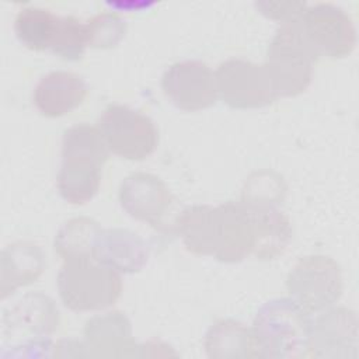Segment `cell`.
<instances>
[{
  "label": "cell",
  "mask_w": 359,
  "mask_h": 359,
  "mask_svg": "<svg viewBox=\"0 0 359 359\" xmlns=\"http://www.w3.org/2000/svg\"><path fill=\"white\" fill-rule=\"evenodd\" d=\"M175 233L189 252L220 262H240L252 252V227L241 201L188 206L177 216Z\"/></svg>",
  "instance_id": "cell-1"
},
{
  "label": "cell",
  "mask_w": 359,
  "mask_h": 359,
  "mask_svg": "<svg viewBox=\"0 0 359 359\" xmlns=\"http://www.w3.org/2000/svg\"><path fill=\"white\" fill-rule=\"evenodd\" d=\"M109 150L97 126L79 123L62 136V163L56 177L60 196L72 205L90 202L98 192Z\"/></svg>",
  "instance_id": "cell-2"
},
{
  "label": "cell",
  "mask_w": 359,
  "mask_h": 359,
  "mask_svg": "<svg viewBox=\"0 0 359 359\" xmlns=\"http://www.w3.org/2000/svg\"><path fill=\"white\" fill-rule=\"evenodd\" d=\"M251 330L259 358L310 356L311 320L292 299H273L261 306Z\"/></svg>",
  "instance_id": "cell-3"
},
{
  "label": "cell",
  "mask_w": 359,
  "mask_h": 359,
  "mask_svg": "<svg viewBox=\"0 0 359 359\" xmlns=\"http://www.w3.org/2000/svg\"><path fill=\"white\" fill-rule=\"evenodd\" d=\"M62 303L72 311H97L115 304L122 292L116 271L93 258L65 259L57 273Z\"/></svg>",
  "instance_id": "cell-4"
},
{
  "label": "cell",
  "mask_w": 359,
  "mask_h": 359,
  "mask_svg": "<svg viewBox=\"0 0 359 359\" xmlns=\"http://www.w3.org/2000/svg\"><path fill=\"white\" fill-rule=\"evenodd\" d=\"M317 60L300 31L297 18L282 22L269 42L264 62L278 98L296 97L306 91Z\"/></svg>",
  "instance_id": "cell-5"
},
{
  "label": "cell",
  "mask_w": 359,
  "mask_h": 359,
  "mask_svg": "<svg viewBox=\"0 0 359 359\" xmlns=\"http://www.w3.org/2000/svg\"><path fill=\"white\" fill-rule=\"evenodd\" d=\"M1 325L4 344L31 349L29 356H38L35 349L45 352L50 346L49 337L59 325V311L49 296L28 293L4 311Z\"/></svg>",
  "instance_id": "cell-6"
},
{
  "label": "cell",
  "mask_w": 359,
  "mask_h": 359,
  "mask_svg": "<svg viewBox=\"0 0 359 359\" xmlns=\"http://www.w3.org/2000/svg\"><path fill=\"white\" fill-rule=\"evenodd\" d=\"M97 128L109 153L125 160H144L158 144L154 122L128 105H108L100 115Z\"/></svg>",
  "instance_id": "cell-7"
},
{
  "label": "cell",
  "mask_w": 359,
  "mask_h": 359,
  "mask_svg": "<svg viewBox=\"0 0 359 359\" xmlns=\"http://www.w3.org/2000/svg\"><path fill=\"white\" fill-rule=\"evenodd\" d=\"M290 299L304 311L318 313L335 304L344 290L339 265L325 255L302 258L286 279Z\"/></svg>",
  "instance_id": "cell-8"
},
{
  "label": "cell",
  "mask_w": 359,
  "mask_h": 359,
  "mask_svg": "<svg viewBox=\"0 0 359 359\" xmlns=\"http://www.w3.org/2000/svg\"><path fill=\"white\" fill-rule=\"evenodd\" d=\"M300 31L320 59L345 57L356 46V28L351 17L338 6L318 3L307 6L297 18Z\"/></svg>",
  "instance_id": "cell-9"
},
{
  "label": "cell",
  "mask_w": 359,
  "mask_h": 359,
  "mask_svg": "<svg viewBox=\"0 0 359 359\" xmlns=\"http://www.w3.org/2000/svg\"><path fill=\"white\" fill-rule=\"evenodd\" d=\"M119 203L126 215L144 222L161 233L175 231L174 196L161 178L149 172H133L119 187Z\"/></svg>",
  "instance_id": "cell-10"
},
{
  "label": "cell",
  "mask_w": 359,
  "mask_h": 359,
  "mask_svg": "<svg viewBox=\"0 0 359 359\" xmlns=\"http://www.w3.org/2000/svg\"><path fill=\"white\" fill-rule=\"evenodd\" d=\"M219 98L236 109L262 108L278 100L271 76L264 63L245 59H227L216 72Z\"/></svg>",
  "instance_id": "cell-11"
},
{
  "label": "cell",
  "mask_w": 359,
  "mask_h": 359,
  "mask_svg": "<svg viewBox=\"0 0 359 359\" xmlns=\"http://www.w3.org/2000/svg\"><path fill=\"white\" fill-rule=\"evenodd\" d=\"M161 90L181 111L196 112L212 107L217 98L216 76L202 60H181L165 69Z\"/></svg>",
  "instance_id": "cell-12"
},
{
  "label": "cell",
  "mask_w": 359,
  "mask_h": 359,
  "mask_svg": "<svg viewBox=\"0 0 359 359\" xmlns=\"http://www.w3.org/2000/svg\"><path fill=\"white\" fill-rule=\"evenodd\" d=\"M358 317L346 307H335L311 321L310 356L358 358Z\"/></svg>",
  "instance_id": "cell-13"
},
{
  "label": "cell",
  "mask_w": 359,
  "mask_h": 359,
  "mask_svg": "<svg viewBox=\"0 0 359 359\" xmlns=\"http://www.w3.org/2000/svg\"><path fill=\"white\" fill-rule=\"evenodd\" d=\"M87 91V84L81 76L56 70L39 79L34 88L32 101L43 116L59 118L81 105Z\"/></svg>",
  "instance_id": "cell-14"
},
{
  "label": "cell",
  "mask_w": 359,
  "mask_h": 359,
  "mask_svg": "<svg viewBox=\"0 0 359 359\" xmlns=\"http://www.w3.org/2000/svg\"><path fill=\"white\" fill-rule=\"evenodd\" d=\"M149 255V245L139 234L128 229H102L93 258L118 273H135L144 268Z\"/></svg>",
  "instance_id": "cell-15"
},
{
  "label": "cell",
  "mask_w": 359,
  "mask_h": 359,
  "mask_svg": "<svg viewBox=\"0 0 359 359\" xmlns=\"http://www.w3.org/2000/svg\"><path fill=\"white\" fill-rule=\"evenodd\" d=\"M244 206L252 227L254 244L251 255L261 261L276 259L286 251L292 240L289 217L276 205L244 203Z\"/></svg>",
  "instance_id": "cell-16"
},
{
  "label": "cell",
  "mask_w": 359,
  "mask_h": 359,
  "mask_svg": "<svg viewBox=\"0 0 359 359\" xmlns=\"http://www.w3.org/2000/svg\"><path fill=\"white\" fill-rule=\"evenodd\" d=\"M84 348L94 356L135 355L136 344L132 338V325L121 311L95 316L86 323Z\"/></svg>",
  "instance_id": "cell-17"
},
{
  "label": "cell",
  "mask_w": 359,
  "mask_h": 359,
  "mask_svg": "<svg viewBox=\"0 0 359 359\" xmlns=\"http://www.w3.org/2000/svg\"><path fill=\"white\" fill-rule=\"evenodd\" d=\"M45 254L32 241H15L1 252L0 294L6 299L18 287L35 282L45 269Z\"/></svg>",
  "instance_id": "cell-18"
},
{
  "label": "cell",
  "mask_w": 359,
  "mask_h": 359,
  "mask_svg": "<svg viewBox=\"0 0 359 359\" xmlns=\"http://www.w3.org/2000/svg\"><path fill=\"white\" fill-rule=\"evenodd\" d=\"M205 351L209 358L236 359L259 358L251 328L236 320H219L205 335Z\"/></svg>",
  "instance_id": "cell-19"
},
{
  "label": "cell",
  "mask_w": 359,
  "mask_h": 359,
  "mask_svg": "<svg viewBox=\"0 0 359 359\" xmlns=\"http://www.w3.org/2000/svg\"><path fill=\"white\" fill-rule=\"evenodd\" d=\"M102 227L94 219L80 216L62 224L55 237V251L65 259L93 258L97 238ZM94 259V258H93Z\"/></svg>",
  "instance_id": "cell-20"
},
{
  "label": "cell",
  "mask_w": 359,
  "mask_h": 359,
  "mask_svg": "<svg viewBox=\"0 0 359 359\" xmlns=\"http://www.w3.org/2000/svg\"><path fill=\"white\" fill-rule=\"evenodd\" d=\"M59 24V15L41 7H22L14 20L17 39L31 50H49Z\"/></svg>",
  "instance_id": "cell-21"
},
{
  "label": "cell",
  "mask_w": 359,
  "mask_h": 359,
  "mask_svg": "<svg viewBox=\"0 0 359 359\" xmlns=\"http://www.w3.org/2000/svg\"><path fill=\"white\" fill-rule=\"evenodd\" d=\"M87 46L86 22L72 15L59 17L56 35L49 50L63 60L77 62L83 59Z\"/></svg>",
  "instance_id": "cell-22"
},
{
  "label": "cell",
  "mask_w": 359,
  "mask_h": 359,
  "mask_svg": "<svg viewBox=\"0 0 359 359\" xmlns=\"http://www.w3.org/2000/svg\"><path fill=\"white\" fill-rule=\"evenodd\" d=\"M283 178L272 171H259L248 177L244 184L241 202L251 205H276L285 199Z\"/></svg>",
  "instance_id": "cell-23"
},
{
  "label": "cell",
  "mask_w": 359,
  "mask_h": 359,
  "mask_svg": "<svg viewBox=\"0 0 359 359\" xmlns=\"http://www.w3.org/2000/svg\"><path fill=\"white\" fill-rule=\"evenodd\" d=\"M128 25L125 20L114 13L105 11L86 21L87 43L97 49H109L116 46L125 36Z\"/></svg>",
  "instance_id": "cell-24"
},
{
  "label": "cell",
  "mask_w": 359,
  "mask_h": 359,
  "mask_svg": "<svg viewBox=\"0 0 359 359\" xmlns=\"http://www.w3.org/2000/svg\"><path fill=\"white\" fill-rule=\"evenodd\" d=\"M255 7L265 17L282 24L299 18L307 6L304 1H257Z\"/></svg>",
  "instance_id": "cell-25"
}]
</instances>
